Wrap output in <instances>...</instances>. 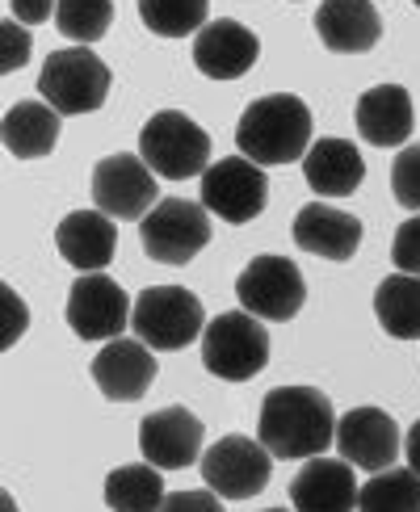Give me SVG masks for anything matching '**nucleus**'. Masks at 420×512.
I'll list each match as a JSON object with an SVG mask.
<instances>
[{
    "label": "nucleus",
    "mask_w": 420,
    "mask_h": 512,
    "mask_svg": "<svg viewBox=\"0 0 420 512\" xmlns=\"http://www.w3.org/2000/svg\"><path fill=\"white\" fill-rule=\"evenodd\" d=\"M257 441L273 458H324L336 441V412L315 387H278L261 403Z\"/></svg>",
    "instance_id": "obj_1"
},
{
    "label": "nucleus",
    "mask_w": 420,
    "mask_h": 512,
    "mask_svg": "<svg viewBox=\"0 0 420 512\" xmlns=\"http://www.w3.org/2000/svg\"><path fill=\"white\" fill-rule=\"evenodd\" d=\"M311 126L315 122H311V110L303 105V97L269 93V97H257L240 114L236 147L252 164L282 168V164H294L311 152Z\"/></svg>",
    "instance_id": "obj_2"
},
{
    "label": "nucleus",
    "mask_w": 420,
    "mask_h": 512,
    "mask_svg": "<svg viewBox=\"0 0 420 512\" xmlns=\"http://www.w3.org/2000/svg\"><path fill=\"white\" fill-rule=\"evenodd\" d=\"M139 156L164 181H189L210 168V135L181 110H160L139 135Z\"/></svg>",
    "instance_id": "obj_3"
},
{
    "label": "nucleus",
    "mask_w": 420,
    "mask_h": 512,
    "mask_svg": "<svg viewBox=\"0 0 420 512\" xmlns=\"http://www.w3.org/2000/svg\"><path fill=\"white\" fill-rule=\"evenodd\" d=\"M202 366L223 382H248L269 366V332L257 315L223 311L202 332Z\"/></svg>",
    "instance_id": "obj_4"
},
{
    "label": "nucleus",
    "mask_w": 420,
    "mask_h": 512,
    "mask_svg": "<svg viewBox=\"0 0 420 512\" xmlns=\"http://www.w3.org/2000/svg\"><path fill=\"white\" fill-rule=\"evenodd\" d=\"M110 68L101 63V55H93L89 47H68V51H55L47 55L38 72V93L47 105L63 118H76V114H93L110 97Z\"/></svg>",
    "instance_id": "obj_5"
},
{
    "label": "nucleus",
    "mask_w": 420,
    "mask_h": 512,
    "mask_svg": "<svg viewBox=\"0 0 420 512\" xmlns=\"http://www.w3.org/2000/svg\"><path fill=\"white\" fill-rule=\"evenodd\" d=\"M131 328L147 349L177 353L206 332V319H202L198 294H189L185 286H147L135 298Z\"/></svg>",
    "instance_id": "obj_6"
},
{
    "label": "nucleus",
    "mask_w": 420,
    "mask_h": 512,
    "mask_svg": "<svg viewBox=\"0 0 420 512\" xmlns=\"http://www.w3.org/2000/svg\"><path fill=\"white\" fill-rule=\"evenodd\" d=\"M143 252L160 265H189L210 244V219L202 202L189 198H164L143 215L139 223Z\"/></svg>",
    "instance_id": "obj_7"
},
{
    "label": "nucleus",
    "mask_w": 420,
    "mask_h": 512,
    "mask_svg": "<svg viewBox=\"0 0 420 512\" xmlns=\"http://www.w3.org/2000/svg\"><path fill=\"white\" fill-rule=\"evenodd\" d=\"M236 294L240 307L257 319H269V324H286L303 311L307 303V282L294 261L286 256H252L244 265V273L236 277Z\"/></svg>",
    "instance_id": "obj_8"
},
{
    "label": "nucleus",
    "mask_w": 420,
    "mask_h": 512,
    "mask_svg": "<svg viewBox=\"0 0 420 512\" xmlns=\"http://www.w3.org/2000/svg\"><path fill=\"white\" fill-rule=\"evenodd\" d=\"M265 202H269L265 168L252 164L248 156H227L202 173V206L231 227L252 223L265 210Z\"/></svg>",
    "instance_id": "obj_9"
},
{
    "label": "nucleus",
    "mask_w": 420,
    "mask_h": 512,
    "mask_svg": "<svg viewBox=\"0 0 420 512\" xmlns=\"http://www.w3.org/2000/svg\"><path fill=\"white\" fill-rule=\"evenodd\" d=\"M269 471H273V454L261 441L240 437V433L219 437L202 454V483L210 492H219L223 500H248L265 492Z\"/></svg>",
    "instance_id": "obj_10"
},
{
    "label": "nucleus",
    "mask_w": 420,
    "mask_h": 512,
    "mask_svg": "<svg viewBox=\"0 0 420 512\" xmlns=\"http://www.w3.org/2000/svg\"><path fill=\"white\" fill-rule=\"evenodd\" d=\"M131 298L105 273H80L68 290V328L80 340H118L131 328Z\"/></svg>",
    "instance_id": "obj_11"
},
{
    "label": "nucleus",
    "mask_w": 420,
    "mask_h": 512,
    "mask_svg": "<svg viewBox=\"0 0 420 512\" xmlns=\"http://www.w3.org/2000/svg\"><path fill=\"white\" fill-rule=\"evenodd\" d=\"M156 198V173L143 164V156L118 152L93 168V206L110 219H143L156 206Z\"/></svg>",
    "instance_id": "obj_12"
},
{
    "label": "nucleus",
    "mask_w": 420,
    "mask_h": 512,
    "mask_svg": "<svg viewBox=\"0 0 420 512\" xmlns=\"http://www.w3.org/2000/svg\"><path fill=\"white\" fill-rule=\"evenodd\" d=\"M399 424L383 408H353L336 420V450L349 466L366 475L391 471L399 458Z\"/></svg>",
    "instance_id": "obj_13"
},
{
    "label": "nucleus",
    "mask_w": 420,
    "mask_h": 512,
    "mask_svg": "<svg viewBox=\"0 0 420 512\" xmlns=\"http://www.w3.org/2000/svg\"><path fill=\"white\" fill-rule=\"evenodd\" d=\"M139 454L160 471H185L202 458V420L173 403L139 424Z\"/></svg>",
    "instance_id": "obj_14"
},
{
    "label": "nucleus",
    "mask_w": 420,
    "mask_h": 512,
    "mask_svg": "<svg viewBox=\"0 0 420 512\" xmlns=\"http://www.w3.org/2000/svg\"><path fill=\"white\" fill-rule=\"evenodd\" d=\"M156 349H147L139 336H118L105 340V349L93 357V382L101 387L105 399L114 403H135L147 395V387L156 382Z\"/></svg>",
    "instance_id": "obj_15"
},
{
    "label": "nucleus",
    "mask_w": 420,
    "mask_h": 512,
    "mask_svg": "<svg viewBox=\"0 0 420 512\" xmlns=\"http://www.w3.org/2000/svg\"><path fill=\"white\" fill-rule=\"evenodd\" d=\"M353 471L357 466H349L345 458H307L303 471L290 479L294 512H353L362 500Z\"/></svg>",
    "instance_id": "obj_16"
},
{
    "label": "nucleus",
    "mask_w": 420,
    "mask_h": 512,
    "mask_svg": "<svg viewBox=\"0 0 420 512\" xmlns=\"http://www.w3.org/2000/svg\"><path fill=\"white\" fill-rule=\"evenodd\" d=\"M261 59V38L240 21H206L194 34V68L210 80H240Z\"/></svg>",
    "instance_id": "obj_17"
},
{
    "label": "nucleus",
    "mask_w": 420,
    "mask_h": 512,
    "mask_svg": "<svg viewBox=\"0 0 420 512\" xmlns=\"http://www.w3.org/2000/svg\"><path fill=\"white\" fill-rule=\"evenodd\" d=\"M55 248L59 256L80 273H105L118 248V227L105 210H72L55 227Z\"/></svg>",
    "instance_id": "obj_18"
},
{
    "label": "nucleus",
    "mask_w": 420,
    "mask_h": 512,
    "mask_svg": "<svg viewBox=\"0 0 420 512\" xmlns=\"http://www.w3.org/2000/svg\"><path fill=\"white\" fill-rule=\"evenodd\" d=\"M353 122H357V135L370 147H408V135L416 126L408 89H399V84L366 89L353 105Z\"/></svg>",
    "instance_id": "obj_19"
},
{
    "label": "nucleus",
    "mask_w": 420,
    "mask_h": 512,
    "mask_svg": "<svg viewBox=\"0 0 420 512\" xmlns=\"http://www.w3.org/2000/svg\"><path fill=\"white\" fill-rule=\"evenodd\" d=\"M294 244L311 256H324V261H349L362 244V223L349 210H336L328 202H307L290 227Z\"/></svg>",
    "instance_id": "obj_20"
},
{
    "label": "nucleus",
    "mask_w": 420,
    "mask_h": 512,
    "mask_svg": "<svg viewBox=\"0 0 420 512\" xmlns=\"http://www.w3.org/2000/svg\"><path fill=\"white\" fill-rule=\"evenodd\" d=\"M315 34L336 55H362L383 38V17L370 0H320Z\"/></svg>",
    "instance_id": "obj_21"
},
{
    "label": "nucleus",
    "mask_w": 420,
    "mask_h": 512,
    "mask_svg": "<svg viewBox=\"0 0 420 512\" xmlns=\"http://www.w3.org/2000/svg\"><path fill=\"white\" fill-rule=\"evenodd\" d=\"M303 177L320 198H349L366 177V160L349 139H315L303 156Z\"/></svg>",
    "instance_id": "obj_22"
},
{
    "label": "nucleus",
    "mask_w": 420,
    "mask_h": 512,
    "mask_svg": "<svg viewBox=\"0 0 420 512\" xmlns=\"http://www.w3.org/2000/svg\"><path fill=\"white\" fill-rule=\"evenodd\" d=\"M59 118L63 114L47 101H17L5 114V122H0V143L17 160H42L59 143Z\"/></svg>",
    "instance_id": "obj_23"
},
{
    "label": "nucleus",
    "mask_w": 420,
    "mask_h": 512,
    "mask_svg": "<svg viewBox=\"0 0 420 512\" xmlns=\"http://www.w3.org/2000/svg\"><path fill=\"white\" fill-rule=\"evenodd\" d=\"M374 315L387 336L395 340H420V277L391 273L374 290Z\"/></svg>",
    "instance_id": "obj_24"
},
{
    "label": "nucleus",
    "mask_w": 420,
    "mask_h": 512,
    "mask_svg": "<svg viewBox=\"0 0 420 512\" xmlns=\"http://www.w3.org/2000/svg\"><path fill=\"white\" fill-rule=\"evenodd\" d=\"M164 500V471L152 462H131L105 475V504L114 512H160Z\"/></svg>",
    "instance_id": "obj_25"
},
{
    "label": "nucleus",
    "mask_w": 420,
    "mask_h": 512,
    "mask_svg": "<svg viewBox=\"0 0 420 512\" xmlns=\"http://www.w3.org/2000/svg\"><path fill=\"white\" fill-rule=\"evenodd\" d=\"M357 512H420V475L412 466H391V471L370 475Z\"/></svg>",
    "instance_id": "obj_26"
},
{
    "label": "nucleus",
    "mask_w": 420,
    "mask_h": 512,
    "mask_svg": "<svg viewBox=\"0 0 420 512\" xmlns=\"http://www.w3.org/2000/svg\"><path fill=\"white\" fill-rule=\"evenodd\" d=\"M210 0H139L143 26L160 38H189L206 26Z\"/></svg>",
    "instance_id": "obj_27"
},
{
    "label": "nucleus",
    "mask_w": 420,
    "mask_h": 512,
    "mask_svg": "<svg viewBox=\"0 0 420 512\" xmlns=\"http://www.w3.org/2000/svg\"><path fill=\"white\" fill-rule=\"evenodd\" d=\"M110 21H114V0H59L55 9L59 34L76 42V47H89V42L105 38Z\"/></svg>",
    "instance_id": "obj_28"
},
{
    "label": "nucleus",
    "mask_w": 420,
    "mask_h": 512,
    "mask_svg": "<svg viewBox=\"0 0 420 512\" xmlns=\"http://www.w3.org/2000/svg\"><path fill=\"white\" fill-rule=\"evenodd\" d=\"M391 194L404 210L420 215V143L399 147V156L391 164Z\"/></svg>",
    "instance_id": "obj_29"
},
{
    "label": "nucleus",
    "mask_w": 420,
    "mask_h": 512,
    "mask_svg": "<svg viewBox=\"0 0 420 512\" xmlns=\"http://www.w3.org/2000/svg\"><path fill=\"white\" fill-rule=\"evenodd\" d=\"M391 261H395L399 273L420 277V215L408 219V223H399L395 240H391Z\"/></svg>",
    "instance_id": "obj_30"
},
{
    "label": "nucleus",
    "mask_w": 420,
    "mask_h": 512,
    "mask_svg": "<svg viewBox=\"0 0 420 512\" xmlns=\"http://www.w3.org/2000/svg\"><path fill=\"white\" fill-rule=\"evenodd\" d=\"M0 38H5V51H0V72H17L21 63L30 59V34L21 21H5L0 26Z\"/></svg>",
    "instance_id": "obj_31"
},
{
    "label": "nucleus",
    "mask_w": 420,
    "mask_h": 512,
    "mask_svg": "<svg viewBox=\"0 0 420 512\" xmlns=\"http://www.w3.org/2000/svg\"><path fill=\"white\" fill-rule=\"evenodd\" d=\"M160 512H223V496L219 492H202V487H194V492H173L164 500Z\"/></svg>",
    "instance_id": "obj_32"
},
{
    "label": "nucleus",
    "mask_w": 420,
    "mask_h": 512,
    "mask_svg": "<svg viewBox=\"0 0 420 512\" xmlns=\"http://www.w3.org/2000/svg\"><path fill=\"white\" fill-rule=\"evenodd\" d=\"M55 9H59V0H9V13L21 26H42V21L55 17Z\"/></svg>",
    "instance_id": "obj_33"
},
{
    "label": "nucleus",
    "mask_w": 420,
    "mask_h": 512,
    "mask_svg": "<svg viewBox=\"0 0 420 512\" xmlns=\"http://www.w3.org/2000/svg\"><path fill=\"white\" fill-rule=\"evenodd\" d=\"M404 454H408V466H412V471L420 475V420L412 424L408 437H404Z\"/></svg>",
    "instance_id": "obj_34"
},
{
    "label": "nucleus",
    "mask_w": 420,
    "mask_h": 512,
    "mask_svg": "<svg viewBox=\"0 0 420 512\" xmlns=\"http://www.w3.org/2000/svg\"><path fill=\"white\" fill-rule=\"evenodd\" d=\"M265 512H286V508H265Z\"/></svg>",
    "instance_id": "obj_35"
},
{
    "label": "nucleus",
    "mask_w": 420,
    "mask_h": 512,
    "mask_svg": "<svg viewBox=\"0 0 420 512\" xmlns=\"http://www.w3.org/2000/svg\"><path fill=\"white\" fill-rule=\"evenodd\" d=\"M412 5H416V9H420V0H412Z\"/></svg>",
    "instance_id": "obj_36"
}]
</instances>
